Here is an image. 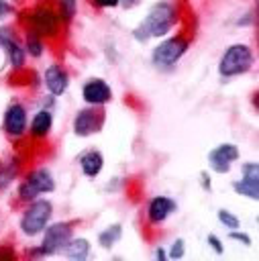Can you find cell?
<instances>
[{"instance_id":"6da1fadb","label":"cell","mask_w":259,"mask_h":261,"mask_svg":"<svg viewBox=\"0 0 259 261\" xmlns=\"http://www.w3.org/2000/svg\"><path fill=\"white\" fill-rule=\"evenodd\" d=\"M177 20V12H175V6L171 2H157L151 6V10L147 12V16L135 27L133 31V37L137 41H147V39H153V37H163Z\"/></svg>"},{"instance_id":"7a4b0ae2","label":"cell","mask_w":259,"mask_h":261,"mask_svg":"<svg viewBox=\"0 0 259 261\" xmlns=\"http://www.w3.org/2000/svg\"><path fill=\"white\" fill-rule=\"evenodd\" d=\"M251 63H253L251 47L243 45V43H235L222 53L220 63H218V71L224 77H232V75H241V73L249 71Z\"/></svg>"},{"instance_id":"3957f363","label":"cell","mask_w":259,"mask_h":261,"mask_svg":"<svg viewBox=\"0 0 259 261\" xmlns=\"http://www.w3.org/2000/svg\"><path fill=\"white\" fill-rule=\"evenodd\" d=\"M51 212H53V206L51 202L47 200H33L31 206L24 210L22 214V220H20V230L27 234V237H35L39 234L41 230H45L49 218H51Z\"/></svg>"},{"instance_id":"277c9868","label":"cell","mask_w":259,"mask_h":261,"mask_svg":"<svg viewBox=\"0 0 259 261\" xmlns=\"http://www.w3.org/2000/svg\"><path fill=\"white\" fill-rule=\"evenodd\" d=\"M55 190V179L51 175L49 169L45 167H39L35 171H31L27 175V179L20 184L18 188V196L22 202H33L39 194H47V192H53Z\"/></svg>"},{"instance_id":"5b68a950","label":"cell","mask_w":259,"mask_h":261,"mask_svg":"<svg viewBox=\"0 0 259 261\" xmlns=\"http://www.w3.org/2000/svg\"><path fill=\"white\" fill-rule=\"evenodd\" d=\"M27 24L39 37H53L59 29V14L49 6H37L27 14Z\"/></svg>"},{"instance_id":"8992f818","label":"cell","mask_w":259,"mask_h":261,"mask_svg":"<svg viewBox=\"0 0 259 261\" xmlns=\"http://www.w3.org/2000/svg\"><path fill=\"white\" fill-rule=\"evenodd\" d=\"M186 49H188V41L184 37H169L153 49L151 61H153L155 67H161V69L171 67L186 53Z\"/></svg>"},{"instance_id":"52a82bcc","label":"cell","mask_w":259,"mask_h":261,"mask_svg":"<svg viewBox=\"0 0 259 261\" xmlns=\"http://www.w3.org/2000/svg\"><path fill=\"white\" fill-rule=\"evenodd\" d=\"M71 241V226L67 222H55L51 226H45V237L39 247L41 255H55L65 249V245Z\"/></svg>"},{"instance_id":"ba28073f","label":"cell","mask_w":259,"mask_h":261,"mask_svg":"<svg viewBox=\"0 0 259 261\" xmlns=\"http://www.w3.org/2000/svg\"><path fill=\"white\" fill-rule=\"evenodd\" d=\"M104 124V112L100 108H84L75 114V120H73V130L75 135L80 137H90L94 133H98Z\"/></svg>"},{"instance_id":"9c48e42d","label":"cell","mask_w":259,"mask_h":261,"mask_svg":"<svg viewBox=\"0 0 259 261\" xmlns=\"http://www.w3.org/2000/svg\"><path fill=\"white\" fill-rule=\"evenodd\" d=\"M237 159H239V147L232 143H222L208 153L210 169H214L216 173H226L230 169L232 161H237Z\"/></svg>"},{"instance_id":"30bf717a","label":"cell","mask_w":259,"mask_h":261,"mask_svg":"<svg viewBox=\"0 0 259 261\" xmlns=\"http://www.w3.org/2000/svg\"><path fill=\"white\" fill-rule=\"evenodd\" d=\"M232 188L239 196H245L251 200L259 198V167L255 161L243 165V177L239 181H235Z\"/></svg>"},{"instance_id":"8fae6325","label":"cell","mask_w":259,"mask_h":261,"mask_svg":"<svg viewBox=\"0 0 259 261\" xmlns=\"http://www.w3.org/2000/svg\"><path fill=\"white\" fill-rule=\"evenodd\" d=\"M82 96L88 104L92 106H102L106 104L110 98H112V92H110V86L104 82V80H90L84 84L82 88Z\"/></svg>"},{"instance_id":"7c38bea8","label":"cell","mask_w":259,"mask_h":261,"mask_svg":"<svg viewBox=\"0 0 259 261\" xmlns=\"http://www.w3.org/2000/svg\"><path fill=\"white\" fill-rule=\"evenodd\" d=\"M27 126V110L20 104H10L4 112V130L12 137H20Z\"/></svg>"},{"instance_id":"4fadbf2b","label":"cell","mask_w":259,"mask_h":261,"mask_svg":"<svg viewBox=\"0 0 259 261\" xmlns=\"http://www.w3.org/2000/svg\"><path fill=\"white\" fill-rule=\"evenodd\" d=\"M175 210V202L171 198H165V196H155L151 202H149V208H147V218L151 222H163L171 212Z\"/></svg>"},{"instance_id":"5bb4252c","label":"cell","mask_w":259,"mask_h":261,"mask_svg":"<svg viewBox=\"0 0 259 261\" xmlns=\"http://www.w3.org/2000/svg\"><path fill=\"white\" fill-rule=\"evenodd\" d=\"M67 84H69L67 73L59 65H49L45 69V86L53 96H61L67 90Z\"/></svg>"},{"instance_id":"9a60e30c","label":"cell","mask_w":259,"mask_h":261,"mask_svg":"<svg viewBox=\"0 0 259 261\" xmlns=\"http://www.w3.org/2000/svg\"><path fill=\"white\" fill-rule=\"evenodd\" d=\"M104 165V157L100 151H88L80 157V167L88 177H96Z\"/></svg>"},{"instance_id":"2e32d148","label":"cell","mask_w":259,"mask_h":261,"mask_svg":"<svg viewBox=\"0 0 259 261\" xmlns=\"http://www.w3.org/2000/svg\"><path fill=\"white\" fill-rule=\"evenodd\" d=\"M51 124H53V116L49 110H41L35 114L33 122H31V135L41 139V137H47L49 130H51Z\"/></svg>"},{"instance_id":"e0dca14e","label":"cell","mask_w":259,"mask_h":261,"mask_svg":"<svg viewBox=\"0 0 259 261\" xmlns=\"http://www.w3.org/2000/svg\"><path fill=\"white\" fill-rule=\"evenodd\" d=\"M63 253H65L69 259L84 261V259L88 257V253H90V243H88L86 239H71V241L65 245Z\"/></svg>"},{"instance_id":"ac0fdd59","label":"cell","mask_w":259,"mask_h":261,"mask_svg":"<svg viewBox=\"0 0 259 261\" xmlns=\"http://www.w3.org/2000/svg\"><path fill=\"white\" fill-rule=\"evenodd\" d=\"M120 234H122L120 224H110L108 228H104V230L98 234V243H100L104 249H110V247L120 239Z\"/></svg>"},{"instance_id":"d6986e66","label":"cell","mask_w":259,"mask_h":261,"mask_svg":"<svg viewBox=\"0 0 259 261\" xmlns=\"http://www.w3.org/2000/svg\"><path fill=\"white\" fill-rule=\"evenodd\" d=\"M27 49H29V53H31L33 57H41V53H43V43H41V37L29 31V35H27Z\"/></svg>"},{"instance_id":"ffe728a7","label":"cell","mask_w":259,"mask_h":261,"mask_svg":"<svg viewBox=\"0 0 259 261\" xmlns=\"http://www.w3.org/2000/svg\"><path fill=\"white\" fill-rule=\"evenodd\" d=\"M59 16L69 22L75 16V0H59Z\"/></svg>"},{"instance_id":"44dd1931","label":"cell","mask_w":259,"mask_h":261,"mask_svg":"<svg viewBox=\"0 0 259 261\" xmlns=\"http://www.w3.org/2000/svg\"><path fill=\"white\" fill-rule=\"evenodd\" d=\"M218 220L226 226V228H230V230H237L239 226H241V222H239V218L235 216V214H230L228 210H218Z\"/></svg>"},{"instance_id":"7402d4cb","label":"cell","mask_w":259,"mask_h":261,"mask_svg":"<svg viewBox=\"0 0 259 261\" xmlns=\"http://www.w3.org/2000/svg\"><path fill=\"white\" fill-rule=\"evenodd\" d=\"M184 253H186V243H184L182 239H177V241L173 243L171 251H169V257H171V259H179Z\"/></svg>"},{"instance_id":"603a6c76","label":"cell","mask_w":259,"mask_h":261,"mask_svg":"<svg viewBox=\"0 0 259 261\" xmlns=\"http://www.w3.org/2000/svg\"><path fill=\"white\" fill-rule=\"evenodd\" d=\"M92 4L98 8H114L120 4V0H92Z\"/></svg>"},{"instance_id":"cb8c5ba5","label":"cell","mask_w":259,"mask_h":261,"mask_svg":"<svg viewBox=\"0 0 259 261\" xmlns=\"http://www.w3.org/2000/svg\"><path fill=\"white\" fill-rule=\"evenodd\" d=\"M228 237H230L232 241H239V243H243V245H249V243H251V239H249L247 234H243V232H237V230H230V232H228Z\"/></svg>"},{"instance_id":"d4e9b609","label":"cell","mask_w":259,"mask_h":261,"mask_svg":"<svg viewBox=\"0 0 259 261\" xmlns=\"http://www.w3.org/2000/svg\"><path fill=\"white\" fill-rule=\"evenodd\" d=\"M208 245H210L218 255L224 251V249H222V245H220V239H218V237H214V234H208Z\"/></svg>"},{"instance_id":"484cf974","label":"cell","mask_w":259,"mask_h":261,"mask_svg":"<svg viewBox=\"0 0 259 261\" xmlns=\"http://www.w3.org/2000/svg\"><path fill=\"white\" fill-rule=\"evenodd\" d=\"M12 12V6L6 2V0H0V16H6Z\"/></svg>"},{"instance_id":"4316f807","label":"cell","mask_w":259,"mask_h":261,"mask_svg":"<svg viewBox=\"0 0 259 261\" xmlns=\"http://www.w3.org/2000/svg\"><path fill=\"white\" fill-rule=\"evenodd\" d=\"M0 257H2V259H12L14 253H12V251H6V249H0Z\"/></svg>"},{"instance_id":"83f0119b","label":"cell","mask_w":259,"mask_h":261,"mask_svg":"<svg viewBox=\"0 0 259 261\" xmlns=\"http://www.w3.org/2000/svg\"><path fill=\"white\" fill-rule=\"evenodd\" d=\"M202 179H204V188L208 190V188H210V181H208V175H206V173H202Z\"/></svg>"},{"instance_id":"f1b7e54d","label":"cell","mask_w":259,"mask_h":261,"mask_svg":"<svg viewBox=\"0 0 259 261\" xmlns=\"http://www.w3.org/2000/svg\"><path fill=\"white\" fill-rule=\"evenodd\" d=\"M165 257H167V255H165V251H163V249H159V251H157V259H165Z\"/></svg>"},{"instance_id":"f546056e","label":"cell","mask_w":259,"mask_h":261,"mask_svg":"<svg viewBox=\"0 0 259 261\" xmlns=\"http://www.w3.org/2000/svg\"><path fill=\"white\" fill-rule=\"evenodd\" d=\"M137 2H139V0H124L126 6H133V4H137Z\"/></svg>"}]
</instances>
